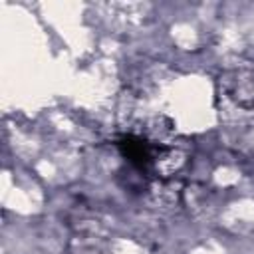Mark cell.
Masks as SVG:
<instances>
[{"mask_svg": "<svg viewBox=\"0 0 254 254\" xmlns=\"http://www.w3.org/2000/svg\"><path fill=\"white\" fill-rule=\"evenodd\" d=\"M222 87L226 95L240 107H254V67L238 65L222 75Z\"/></svg>", "mask_w": 254, "mask_h": 254, "instance_id": "cell-1", "label": "cell"}]
</instances>
